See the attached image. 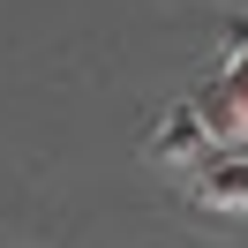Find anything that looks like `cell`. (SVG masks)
<instances>
[{
  "instance_id": "3",
  "label": "cell",
  "mask_w": 248,
  "mask_h": 248,
  "mask_svg": "<svg viewBox=\"0 0 248 248\" xmlns=\"http://www.w3.org/2000/svg\"><path fill=\"white\" fill-rule=\"evenodd\" d=\"M226 53H241V61H248V16H233V23H226Z\"/></svg>"
},
{
  "instance_id": "2",
  "label": "cell",
  "mask_w": 248,
  "mask_h": 248,
  "mask_svg": "<svg viewBox=\"0 0 248 248\" xmlns=\"http://www.w3.org/2000/svg\"><path fill=\"white\" fill-rule=\"evenodd\" d=\"M196 203H211V211H248V151H211L196 166Z\"/></svg>"
},
{
  "instance_id": "1",
  "label": "cell",
  "mask_w": 248,
  "mask_h": 248,
  "mask_svg": "<svg viewBox=\"0 0 248 248\" xmlns=\"http://www.w3.org/2000/svg\"><path fill=\"white\" fill-rule=\"evenodd\" d=\"M211 151H218V136L203 128V113H196V106H173L166 121L151 128V158H158V166H203Z\"/></svg>"
}]
</instances>
